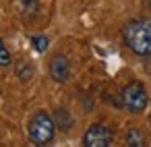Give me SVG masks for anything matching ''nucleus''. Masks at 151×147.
Listing matches in <instances>:
<instances>
[{
  "label": "nucleus",
  "mask_w": 151,
  "mask_h": 147,
  "mask_svg": "<svg viewBox=\"0 0 151 147\" xmlns=\"http://www.w3.org/2000/svg\"><path fill=\"white\" fill-rule=\"evenodd\" d=\"M124 46L137 56L151 54V19H132L122 27Z\"/></svg>",
  "instance_id": "nucleus-1"
},
{
  "label": "nucleus",
  "mask_w": 151,
  "mask_h": 147,
  "mask_svg": "<svg viewBox=\"0 0 151 147\" xmlns=\"http://www.w3.org/2000/svg\"><path fill=\"white\" fill-rule=\"evenodd\" d=\"M27 135L33 145H50L56 135V122L46 110H37L27 124Z\"/></svg>",
  "instance_id": "nucleus-2"
},
{
  "label": "nucleus",
  "mask_w": 151,
  "mask_h": 147,
  "mask_svg": "<svg viewBox=\"0 0 151 147\" xmlns=\"http://www.w3.org/2000/svg\"><path fill=\"white\" fill-rule=\"evenodd\" d=\"M120 106L130 112V114H141L143 110H147L149 106V95L147 89L141 81H130L122 87L120 91Z\"/></svg>",
  "instance_id": "nucleus-3"
},
{
  "label": "nucleus",
  "mask_w": 151,
  "mask_h": 147,
  "mask_svg": "<svg viewBox=\"0 0 151 147\" xmlns=\"http://www.w3.org/2000/svg\"><path fill=\"white\" fill-rule=\"evenodd\" d=\"M114 141V133L104 122H93L83 133V145L85 147H110Z\"/></svg>",
  "instance_id": "nucleus-4"
},
{
  "label": "nucleus",
  "mask_w": 151,
  "mask_h": 147,
  "mask_svg": "<svg viewBox=\"0 0 151 147\" xmlns=\"http://www.w3.org/2000/svg\"><path fill=\"white\" fill-rule=\"evenodd\" d=\"M50 77L56 83L68 81V77H70V64H68V58L66 56H62V54L52 56V60H50Z\"/></svg>",
  "instance_id": "nucleus-5"
},
{
  "label": "nucleus",
  "mask_w": 151,
  "mask_h": 147,
  "mask_svg": "<svg viewBox=\"0 0 151 147\" xmlns=\"http://www.w3.org/2000/svg\"><path fill=\"white\" fill-rule=\"evenodd\" d=\"M126 145H130V147H143V145H147L143 130L137 128V126L128 128V133H126Z\"/></svg>",
  "instance_id": "nucleus-6"
},
{
  "label": "nucleus",
  "mask_w": 151,
  "mask_h": 147,
  "mask_svg": "<svg viewBox=\"0 0 151 147\" xmlns=\"http://www.w3.org/2000/svg\"><path fill=\"white\" fill-rule=\"evenodd\" d=\"M21 6H23V17L25 21H33L40 13V2L37 0H21Z\"/></svg>",
  "instance_id": "nucleus-7"
},
{
  "label": "nucleus",
  "mask_w": 151,
  "mask_h": 147,
  "mask_svg": "<svg viewBox=\"0 0 151 147\" xmlns=\"http://www.w3.org/2000/svg\"><path fill=\"white\" fill-rule=\"evenodd\" d=\"M73 116L68 114V110L66 108H58L56 110V126H60L62 130H68L70 126H73Z\"/></svg>",
  "instance_id": "nucleus-8"
},
{
  "label": "nucleus",
  "mask_w": 151,
  "mask_h": 147,
  "mask_svg": "<svg viewBox=\"0 0 151 147\" xmlns=\"http://www.w3.org/2000/svg\"><path fill=\"white\" fill-rule=\"evenodd\" d=\"M17 77H19L23 83H27V81L33 77V66L27 64V62H19V64H17Z\"/></svg>",
  "instance_id": "nucleus-9"
},
{
  "label": "nucleus",
  "mask_w": 151,
  "mask_h": 147,
  "mask_svg": "<svg viewBox=\"0 0 151 147\" xmlns=\"http://www.w3.org/2000/svg\"><path fill=\"white\" fill-rule=\"evenodd\" d=\"M31 44L37 52H46L48 50V37L46 35H31Z\"/></svg>",
  "instance_id": "nucleus-10"
},
{
  "label": "nucleus",
  "mask_w": 151,
  "mask_h": 147,
  "mask_svg": "<svg viewBox=\"0 0 151 147\" xmlns=\"http://www.w3.org/2000/svg\"><path fill=\"white\" fill-rule=\"evenodd\" d=\"M11 52H9V48L4 46V42L0 40V66H9L11 64Z\"/></svg>",
  "instance_id": "nucleus-11"
},
{
  "label": "nucleus",
  "mask_w": 151,
  "mask_h": 147,
  "mask_svg": "<svg viewBox=\"0 0 151 147\" xmlns=\"http://www.w3.org/2000/svg\"><path fill=\"white\" fill-rule=\"evenodd\" d=\"M149 124H151V116H149Z\"/></svg>",
  "instance_id": "nucleus-12"
}]
</instances>
